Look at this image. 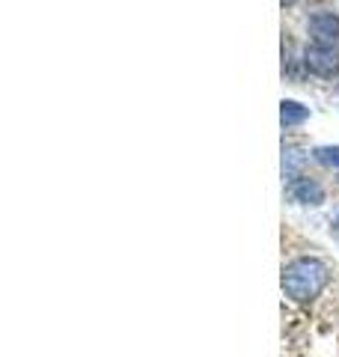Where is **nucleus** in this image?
<instances>
[{"mask_svg": "<svg viewBox=\"0 0 339 357\" xmlns=\"http://www.w3.org/2000/svg\"><path fill=\"white\" fill-rule=\"evenodd\" d=\"M327 286V265L315 256H298L282 268V292L298 304L319 298V292Z\"/></svg>", "mask_w": 339, "mask_h": 357, "instance_id": "obj_1", "label": "nucleus"}, {"mask_svg": "<svg viewBox=\"0 0 339 357\" xmlns=\"http://www.w3.org/2000/svg\"><path fill=\"white\" fill-rule=\"evenodd\" d=\"M307 161L298 149H282V178H289V182H295L298 178V167Z\"/></svg>", "mask_w": 339, "mask_h": 357, "instance_id": "obj_6", "label": "nucleus"}, {"mask_svg": "<svg viewBox=\"0 0 339 357\" xmlns=\"http://www.w3.org/2000/svg\"><path fill=\"white\" fill-rule=\"evenodd\" d=\"M307 27H310L312 42H319V45H336L339 42V15L331 13V9L312 13L307 18Z\"/></svg>", "mask_w": 339, "mask_h": 357, "instance_id": "obj_3", "label": "nucleus"}, {"mask_svg": "<svg viewBox=\"0 0 339 357\" xmlns=\"http://www.w3.org/2000/svg\"><path fill=\"white\" fill-rule=\"evenodd\" d=\"M292 3H295V0H280V6H282V9H286V6H292Z\"/></svg>", "mask_w": 339, "mask_h": 357, "instance_id": "obj_8", "label": "nucleus"}, {"mask_svg": "<svg viewBox=\"0 0 339 357\" xmlns=\"http://www.w3.org/2000/svg\"><path fill=\"white\" fill-rule=\"evenodd\" d=\"M289 197L301 206H322L324 203V188L310 176H298L295 182H289Z\"/></svg>", "mask_w": 339, "mask_h": 357, "instance_id": "obj_4", "label": "nucleus"}, {"mask_svg": "<svg viewBox=\"0 0 339 357\" xmlns=\"http://www.w3.org/2000/svg\"><path fill=\"white\" fill-rule=\"evenodd\" d=\"M310 119V107H303L295 98H282L280 102V122L282 128H295V126H303Z\"/></svg>", "mask_w": 339, "mask_h": 357, "instance_id": "obj_5", "label": "nucleus"}, {"mask_svg": "<svg viewBox=\"0 0 339 357\" xmlns=\"http://www.w3.org/2000/svg\"><path fill=\"white\" fill-rule=\"evenodd\" d=\"M303 69L312 72L315 77H336L339 75V48L336 45H319L310 42L303 48Z\"/></svg>", "mask_w": 339, "mask_h": 357, "instance_id": "obj_2", "label": "nucleus"}, {"mask_svg": "<svg viewBox=\"0 0 339 357\" xmlns=\"http://www.w3.org/2000/svg\"><path fill=\"white\" fill-rule=\"evenodd\" d=\"M312 158L322 167H333V170H339V146H315Z\"/></svg>", "mask_w": 339, "mask_h": 357, "instance_id": "obj_7", "label": "nucleus"}]
</instances>
